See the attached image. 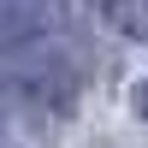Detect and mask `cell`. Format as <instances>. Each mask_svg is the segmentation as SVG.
Returning <instances> with one entry per match:
<instances>
[{
    "label": "cell",
    "mask_w": 148,
    "mask_h": 148,
    "mask_svg": "<svg viewBox=\"0 0 148 148\" xmlns=\"http://www.w3.org/2000/svg\"><path fill=\"white\" fill-rule=\"evenodd\" d=\"M107 18H113L125 36L148 42V0H107Z\"/></svg>",
    "instance_id": "obj_1"
},
{
    "label": "cell",
    "mask_w": 148,
    "mask_h": 148,
    "mask_svg": "<svg viewBox=\"0 0 148 148\" xmlns=\"http://www.w3.org/2000/svg\"><path fill=\"white\" fill-rule=\"evenodd\" d=\"M136 113L148 119V83H142V89H136Z\"/></svg>",
    "instance_id": "obj_2"
}]
</instances>
